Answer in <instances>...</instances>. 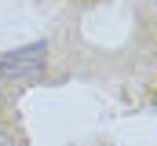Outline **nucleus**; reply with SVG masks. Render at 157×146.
Wrapping results in <instances>:
<instances>
[{"label":"nucleus","mask_w":157,"mask_h":146,"mask_svg":"<svg viewBox=\"0 0 157 146\" xmlns=\"http://www.w3.org/2000/svg\"><path fill=\"white\" fill-rule=\"evenodd\" d=\"M48 62V44L44 40H33L18 51H4L0 55V88L4 84H15V80H29L37 77Z\"/></svg>","instance_id":"1"}]
</instances>
